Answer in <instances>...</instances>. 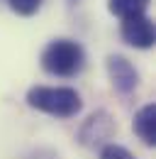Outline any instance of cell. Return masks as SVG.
Returning a JSON list of instances; mask_svg holds the SVG:
<instances>
[{
	"mask_svg": "<svg viewBox=\"0 0 156 159\" xmlns=\"http://www.w3.org/2000/svg\"><path fill=\"white\" fill-rule=\"evenodd\" d=\"M27 105L54 118H73L80 113L83 100L68 86H34L27 91Z\"/></svg>",
	"mask_w": 156,
	"mask_h": 159,
	"instance_id": "cell-1",
	"label": "cell"
},
{
	"mask_svg": "<svg viewBox=\"0 0 156 159\" xmlns=\"http://www.w3.org/2000/svg\"><path fill=\"white\" fill-rule=\"evenodd\" d=\"M85 66V52L73 39H54L41 52V69L51 76L71 79L83 71Z\"/></svg>",
	"mask_w": 156,
	"mask_h": 159,
	"instance_id": "cell-2",
	"label": "cell"
},
{
	"mask_svg": "<svg viewBox=\"0 0 156 159\" xmlns=\"http://www.w3.org/2000/svg\"><path fill=\"white\" fill-rule=\"evenodd\" d=\"M154 22L146 17V12L141 15H129L122 20V39L132 44L136 49H149L154 47Z\"/></svg>",
	"mask_w": 156,
	"mask_h": 159,
	"instance_id": "cell-3",
	"label": "cell"
},
{
	"mask_svg": "<svg viewBox=\"0 0 156 159\" xmlns=\"http://www.w3.org/2000/svg\"><path fill=\"white\" fill-rule=\"evenodd\" d=\"M107 74H110V81H112V88L122 96H129L139 83V74L136 69L119 54H112L107 57Z\"/></svg>",
	"mask_w": 156,
	"mask_h": 159,
	"instance_id": "cell-4",
	"label": "cell"
},
{
	"mask_svg": "<svg viewBox=\"0 0 156 159\" xmlns=\"http://www.w3.org/2000/svg\"><path fill=\"white\" fill-rule=\"evenodd\" d=\"M134 132L139 135V139L146 147L156 144V108H154V103L144 105L134 115Z\"/></svg>",
	"mask_w": 156,
	"mask_h": 159,
	"instance_id": "cell-5",
	"label": "cell"
},
{
	"mask_svg": "<svg viewBox=\"0 0 156 159\" xmlns=\"http://www.w3.org/2000/svg\"><path fill=\"white\" fill-rule=\"evenodd\" d=\"M146 7H149V0H107V10L117 15L119 20L129 15H141L146 12Z\"/></svg>",
	"mask_w": 156,
	"mask_h": 159,
	"instance_id": "cell-6",
	"label": "cell"
},
{
	"mask_svg": "<svg viewBox=\"0 0 156 159\" xmlns=\"http://www.w3.org/2000/svg\"><path fill=\"white\" fill-rule=\"evenodd\" d=\"M7 2H10L12 12H17L22 17H29V15H34L39 7H41L44 0H7Z\"/></svg>",
	"mask_w": 156,
	"mask_h": 159,
	"instance_id": "cell-7",
	"label": "cell"
},
{
	"mask_svg": "<svg viewBox=\"0 0 156 159\" xmlns=\"http://www.w3.org/2000/svg\"><path fill=\"white\" fill-rule=\"evenodd\" d=\"M100 159H134V154L124 149L122 144H105L100 152Z\"/></svg>",
	"mask_w": 156,
	"mask_h": 159,
	"instance_id": "cell-8",
	"label": "cell"
}]
</instances>
